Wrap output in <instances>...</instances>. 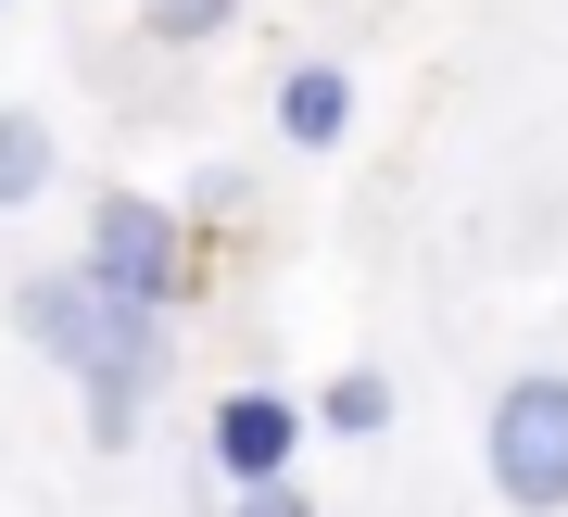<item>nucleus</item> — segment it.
<instances>
[{"instance_id": "nucleus-1", "label": "nucleus", "mask_w": 568, "mask_h": 517, "mask_svg": "<svg viewBox=\"0 0 568 517\" xmlns=\"http://www.w3.org/2000/svg\"><path fill=\"white\" fill-rule=\"evenodd\" d=\"M13 328H26V354L77 366L89 442H102V455H126V442H140L152 378H164V316H140V303H114V291H89L77 265H39V278L13 291Z\"/></svg>"}, {"instance_id": "nucleus-2", "label": "nucleus", "mask_w": 568, "mask_h": 517, "mask_svg": "<svg viewBox=\"0 0 568 517\" xmlns=\"http://www.w3.org/2000/svg\"><path fill=\"white\" fill-rule=\"evenodd\" d=\"M480 467H493V493H506L518 517H568V378L556 366H530V378L493 392Z\"/></svg>"}, {"instance_id": "nucleus-3", "label": "nucleus", "mask_w": 568, "mask_h": 517, "mask_svg": "<svg viewBox=\"0 0 568 517\" xmlns=\"http://www.w3.org/2000/svg\"><path fill=\"white\" fill-rule=\"evenodd\" d=\"M77 278L114 291V303H140V316H178V291H190V240H178V215H164V202L102 190V202H89V253H77Z\"/></svg>"}, {"instance_id": "nucleus-4", "label": "nucleus", "mask_w": 568, "mask_h": 517, "mask_svg": "<svg viewBox=\"0 0 568 517\" xmlns=\"http://www.w3.org/2000/svg\"><path fill=\"white\" fill-rule=\"evenodd\" d=\"M215 467H227V493H253V479H291V455H304V404H291V392H227L215 404Z\"/></svg>"}, {"instance_id": "nucleus-5", "label": "nucleus", "mask_w": 568, "mask_h": 517, "mask_svg": "<svg viewBox=\"0 0 568 517\" xmlns=\"http://www.w3.org/2000/svg\"><path fill=\"white\" fill-rule=\"evenodd\" d=\"M342 114H354V77H342V63H291V89H278V126H291V140L328 152V140H342Z\"/></svg>"}, {"instance_id": "nucleus-6", "label": "nucleus", "mask_w": 568, "mask_h": 517, "mask_svg": "<svg viewBox=\"0 0 568 517\" xmlns=\"http://www.w3.org/2000/svg\"><path fill=\"white\" fill-rule=\"evenodd\" d=\"M304 429H328V442H379V429H392V378H379V366H342V378L304 404Z\"/></svg>"}, {"instance_id": "nucleus-7", "label": "nucleus", "mask_w": 568, "mask_h": 517, "mask_svg": "<svg viewBox=\"0 0 568 517\" xmlns=\"http://www.w3.org/2000/svg\"><path fill=\"white\" fill-rule=\"evenodd\" d=\"M39 190H51V126L0 114V202H39Z\"/></svg>"}, {"instance_id": "nucleus-8", "label": "nucleus", "mask_w": 568, "mask_h": 517, "mask_svg": "<svg viewBox=\"0 0 568 517\" xmlns=\"http://www.w3.org/2000/svg\"><path fill=\"white\" fill-rule=\"evenodd\" d=\"M227 13H241V0H140V26H152V39H215Z\"/></svg>"}, {"instance_id": "nucleus-9", "label": "nucleus", "mask_w": 568, "mask_h": 517, "mask_svg": "<svg viewBox=\"0 0 568 517\" xmlns=\"http://www.w3.org/2000/svg\"><path fill=\"white\" fill-rule=\"evenodd\" d=\"M227 517H316L304 479H253V493H227Z\"/></svg>"}]
</instances>
